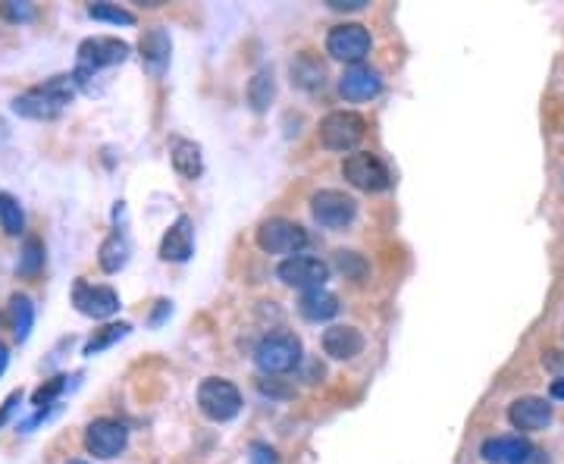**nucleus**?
Returning <instances> with one entry per match:
<instances>
[{
    "instance_id": "obj_1",
    "label": "nucleus",
    "mask_w": 564,
    "mask_h": 464,
    "mask_svg": "<svg viewBox=\"0 0 564 464\" xmlns=\"http://www.w3.org/2000/svg\"><path fill=\"white\" fill-rule=\"evenodd\" d=\"M76 88L79 85L73 82V76H54L44 85H35L29 91H22L19 98H13V113L26 116V120H38V123L57 120V116L73 104Z\"/></svg>"
},
{
    "instance_id": "obj_2",
    "label": "nucleus",
    "mask_w": 564,
    "mask_h": 464,
    "mask_svg": "<svg viewBox=\"0 0 564 464\" xmlns=\"http://www.w3.org/2000/svg\"><path fill=\"white\" fill-rule=\"evenodd\" d=\"M132 54V48L123 38H113V35H94L85 38L79 44V57H76V69H73V82L76 85H88L94 76L101 73V69L110 66H120L126 63Z\"/></svg>"
},
{
    "instance_id": "obj_3",
    "label": "nucleus",
    "mask_w": 564,
    "mask_h": 464,
    "mask_svg": "<svg viewBox=\"0 0 564 464\" xmlns=\"http://www.w3.org/2000/svg\"><path fill=\"white\" fill-rule=\"evenodd\" d=\"M301 358H304L301 339L295 333H289V330L267 333L261 342H257V348H254V364L267 377L292 374V370L301 364Z\"/></svg>"
},
{
    "instance_id": "obj_4",
    "label": "nucleus",
    "mask_w": 564,
    "mask_h": 464,
    "mask_svg": "<svg viewBox=\"0 0 564 464\" xmlns=\"http://www.w3.org/2000/svg\"><path fill=\"white\" fill-rule=\"evenodd\" d=\"M317 135H320V145L326 151L355 154V148L364 142V135H367V120L355 110H333L320 120Z\"/></svg>"
},
{
    "instance_id": "obj_5",
    "label": "nucleus",
    "mask_w": 564,
    "mask_h": 464,
    "mask_svg": "<svg viewBox=\"0 0 564 464\" xmlns=\"http://www.w3.org/2000/svg\"><path fill=\"white\" fill-rule=\"evenodd\" d=\"M257 248L264 254H286V258H295L304 248H308V229L295 220L286 217H270L257 226V236H254Z\"/></svg>"
},
{
    "instance_id": "obj_6",
    "label": "nucleus",
    "mask_w": 564,
    "mask_h": 464,
    "mask_svg": "<svg viewBox=\"0 0 564 464\" xmlns=\"http://www.w3.org/2000/svg\"><path fill=\"white\" fill-rule=\"evenodd\" d=\"M198 408L207 421L214 424H226L232 417H239L242 411V392L232 380L223 377H207L198 386Z\"/></svg>"
},
{
    "instance_id": "obj_7",
    "label": "nucleus",
    "mask_w": 564,
    "mask_h": 464,
    "mask_svg": "<svg viewBox=\"0 0 564 464\" xmlns=\"http://www.w3.org/2000/svg\"><path fill=\"white\" fill-rule=\"evenodd\" d=\"M342 179L351 185V189L376 195V192H386L392 185V173L383 164L380 157L370 154V151H355L342 160Z\"/></svg>"
},
{
    "instance_id": "obj_8",
    "label": "nucleus",
    "mask_w": 564,
    "mask_h": 464,
    "mask_svg": "<svg viewBox=\"0 0 564 464\" xmlns=\"http://www.w3.org/2000/svg\"><path fill=\"white\" fill-rule=\"evenodd\" d=\"M370 48H373V38L361 22H339V26H333L326 35V54L348 66H361Z\"/></svg>"
},
{
    "instance_id": "obj_9",
    "label": "nucleus",
    "mask_w": 564,
    "mask_h": 464,
    "mask_svg": "<svg viewBox=\"0 0 564 464\" xmlns=\"http://www.w3.org/2000/svg\"><path fill=\"white\" fill-rule=\"evenodd\" d=\"M311 214L323 229H345L358 217V201L339 189H320L311 195Z\"/></svg>"
},
{
    "instance_id": "obj_10",
    "label": "nucleus",
    "mask_w": 564,
    "mask_h": 464,
    "mask_svg": "<svg viewBox=\"0 0 564 464\" xmlns=\"http://www.w3.org/2000/svg\"><path fill=\"white\" fill-rule=\"evenodd\" d=\"M276 276L289 289L314 292V289H326L329 264L320 261V258H311V254H295V258H286V261L276 267Z\"/></svg>"
},
{
    "instance_id": "obj_11",
    "label": "nucleus",
    "mask_w": 564,
    "mask_h": 464,
    "mask_svg": "<svg viewBox=\"0 0 564 464\" xmlns=\"http://www.w3.org/2000/svg\"><path fill=\"white\" fill-rule=\"evenodd\" d=\"M129 446V427L123 421H116V417H98V421H91L85 430V449L94 458H116L123 455Z\"/></svg>"
},
{
    "instance_id": "obj_12",
    "label": "nucleus",
    "mask_w": 564,
    "mask_h": 464,
    "mask_svg": "<svg viewBox=\"0 0 564 464\" xmlns=\"http://www.w3.org/2000/svg\"><path fill=\"white\" fill-rule=\"evenodd\" d=\"M73 308L82 314V317H91V320H107L120 311V295L110 286H94L88 280H76L73 286Z\"/></svg>"
},
{
    "instance_id": "obj_13",
    "label": "nucleus",
    "mask_w": 564,
    "mask_h": 464,
    "mask_svg": "<svg viewBox=\"0 0 564 464\" xmlns=\"http://www.w3.org/2000/svg\"><path fill=\"white\" fill-rule=\"evenodd\" d=\"M383 91V76L376 73L373 66L361 63V66H348L345 73L339 76V95L345 101H373Z\"/></svg>"
},
{
    "instance_id": "obj_14",
    "label": "nucleus",
    "mask_w": 564,
    "mask_h": 464,
    "mask_svg": "<svg viewBox=\"0 0 564 464\" xmlns=\"http://www.w3.org/2000/svg\"><path fill=\"white\" fill-rule=\"evenodd\" d=\"M508 421L521 433H539L552 424V405L539 396H521L508 405Z\"/></svg>"
},
{
    "instance_id": "obj_15",
    "label": "nucleus",
    "mask_w": 564,
    "mask_h": 464,
    "mask_svg": "<svg viewBox=\"0 0 564 464\" xmlns=\"http://www.w3.org/2000/svg\"><path fill=\"white\" fill-rule=\"evenodd\" d=\"M480 455L489 464H527L533 458V443L527 436L514 433V436H492L480 446Z\"/></svg>"
},
{
    "instance_id": "obj_16",
    "label": "nucleus",
    "mask_w": 564,
    "mask_h": 464,
    "mask_svg": "<svg viewBox=\"0 0 564 464\" xmlns=\"http://www.w3.org/2000/svg\"><path fill=\"white\" fill-rule=\"evenodd\" d=\"M138 51H141V63L151 76H163L170 66V54H173V41H170V32L163 26H151L145 35L138 41Z\"/></svg>"
},
{
    "instance_id": "obj_17",
    "label": "nucleus",
    "mask_w": 564,
    "mask_h": 464,
    "mask_svg": "<svg viewBox=\"0 0 564 464\" xmlns=\"http://www.w3.org/2000/svg\"><path fill=\"white\" fill-rule=\"evenodd\" d=\"M192 254H195V226L188 217H176V223L160 239V258L170 264H185Z\"/></svg>"
},
{
    "instance_id": "obj_18",
    "label": "nucleus",
    "mask_w": 564,
    "mask_h": 464,
    "mask_svg": "<svg viewBox=\"0 0 564 464\" xmlns=\"http://www.w3.org/2000/svg\"><path fill=\"white\" fill-rule=\"evenodd\" d=\"M364 333L358 327H342V323H336V327L323 330V352L329 358L336 361H351L358 358L364 352Z\"/></svg>"
},
{
    "instance_id": "obj_19",
    "label": "nucleus",
    "mask_w": 564,
    "mask_h": 464,
    "mask_svg": "<svg viewBox=\"0 0 564 464\" xmlns=\"http://www.w3.org/2000/svg\"><path fill=\"white\" fill-rule=\"evenodd\" d=\"M170 160H173V170L182 179H188V182H195L204 173L201 145L192 142V138H173V142H170Z\"/></svg>"
},
{
    "instance_id": "obj_20",
    "label": "nucleus",
    "mask_w": 564,
    "mask_h": 464,
    "mask_svg": "<svg viewBox=\"0 0 564 464\" xmlns=\"http://www.w3.org/2000/svg\"><path fill=\"white\" fill-rule=\"evenodd\" d=\"M339 295L329 292V289H314V292H301L298 298V314L311 323H323V320H333L339 314Z\"/></svg>"
},
{
    "instance_id": "obj_21",
    "label": "nucleus",
    "mask_w": 564,
    "mask_h": 464,
    "mask_svg": "<svg viewBox=\"0 0 564 464\" xmlns=\"http://www.w3.org/2000/svg\"><path fill=\"white\" fill-rule=\"evenodd\" d=\"M292 85L304 88V91H320L326 85V66L317 54L304 51L292 60Z\"/></svg>"
},
{
    "instance_id": "obj_22",
    "label": "nucleus",
    "mask_w": 564,
    "mask_h": 464,
    "mask_svg": "<svg viewBox=\"0 0 564 464\" xmlns=\"http://www.w3.org/2000/svg\"><path fill=\"white\" fill-rule=\"evenodd\" d=\"M129 254H132V245L126 239V232L113 229L98 248V264H101L104 273H120L129 264Z\"/></svg>"
},
{
    "instance_id": "obj_23",
    "label": "nucleus",
    "mask_w": 564,
    "mask_h": 464,
    "mask_svg": "<svg viewBox=\"0 0 564 464\" xmlns=\"http://www.w3.org/2000/svg\"><path fill=\"white\" fill-rule=\"evenodd\" d=\"M276 98V76H273V69H257V73L251 76L248 82V104L254 113H264Z\"/></svg>"
},
{
    "instance_id": "obj_24",
    "label": "nucleus",
    "mask_w": 564,
    "mask_h": 464,
    "mask_svg": "<svg viewBox=\"0 0 564 464\" xmlns=\"http://www.w3.org/2000/svg\"><path fill=\"white\" fill-rule=\"evenodd\" d=\"M10 327L16 342H26L35 327V305L29 295H13L10 298Z\"/></svg>"
},
{
    "instance_id": "obj_25",
    "label": "nucleus",
    "mask_w": 564,
    "mask_h": 464,
    "mask_svg": "<svg viewBox=\"0 0 564 464\" xmlns=\"http://www.w3.org/2000/svg\"><path fill=\"white\" fill-rule=\"evenodd\" d=\"M129 323H104L101 330H94L91 333V339L85 342V348H82V355H88V358H94V355H101L104 348H110L113 342H120L123 336H129Z\"/></svg>"
},
{
    "instance_id": "obj_26",
    "label": "nucleus",
    "mask_w": 564,
    "mask_h": 464,
    "mask_svg": "<svg viewBox=\"0 0 564 464\" xmlns=\"http://www.w3.org/2000/svg\"><path fill=\"white\" fill-rule=\"evenodd\" d=\"M19 276H26V280H32V276H38L44 270V242L41 239H26V245H22L19 251V264H16Z\"/></svg>"
},
{
    "instance_id": "obj_27",
    "label": "nucleus",
    "mask_w": 564,
    "mask_h": 464,
    "mask_svg": "<svg viewBox=\"0 0 564 464\" xmlns=\"http://www.w3.org/2000/svg\"><path fill=\"white\" fill-rule=\"evenodd\" d=\"M0 226H4L7 236H19L26 229V214H22L19 201L10 192H0Z\"/></svg>"
},
{
    "instance_id": "obj_28",
    "label": "nucleus",
    "mask_w": 564,
    "mask_h": 464,
    "mask_svg": "<svg viewBox=\"0 0 564 464\" xmlns=\"http://www.w3.org/2000/svg\"><path fill=\"white\" fill-rule=\"evenodd\" d=\"M88 16L98 22H113V26H135V13L123 10V7H113V4H91Z\"/></svg>"
},
{
    "instance_id": "obj_29",
    "label": "nucleus",
    "mask_w": 564,
    "mask_h": 464,
    "mask_svg": "<svg viewBox=\"0 0 564 464\" xmlns=\"http://www.w3.org/2000/svg\"><path fill=\"white\" fill-rule=\"evenodd\" d=\"M336 270L345 276V280H361V276L367 273V261L361 258L358 251H336Z\"/></svg>"
},
{
    "instance_id": "obj_30",
    "label": "nucleus",
    "mask_w": 564,
    "mask_h": 464,
    "mask_svg": "<svg viewBox=\"0 0 564 464\" xmlns=\"http://www.w3.org/2000/svg\"><path fill=\"white\" fill-rule=\"evenodd\" d=\"M66 380L69 377H54V380H47L38 392H35V399H32V405L38 408V411H51V405H54V399L60 396V392L66 389Z\"/></svg>"
},
{
    "instance_id": "obj_31",
    "label": "nucleus",
    "mask_w": 564,
    "mask_h": 464,
    "mask_svg": "<svg viewBox=\"0 0 564 464\" xmlns=\"http://www.w3.org/2000/svg\"><path fill=\"white\" fill-rule=\"evenodd\" d=\"M0 16L10 19V22H29L35 13H32L29 4H13V0H10V4H0Z\"/></svg>"
},
{
    "instance_id": "obj_32",
    "label": "nucleus",
    "mask_w": 564,
    "mask_h": 464,
    "mask_svg": "<svg viewBox=\"0 0 564 464\" xmlns=\"http://www.w3.org/2000/svg\"><path fill=\"white\" fill-rule=\"evenodd\" d=\"M22 399H26V392H22V389L10 392V396H7V402H4V405H0V427H4V424L10 421V417L16 414V408L22 405Z\"/></svg>"
},
{
    "instance_id": "obj_33",
    "label": "nucleus",
    "mask_w": 564,
    "mask_h": 464,
    "mask_svg": "<svg viewBox=\"0 0 564 464\" xmlns=\"http://www.w3.org/2000/svg\"><path fill=\"white\" fill-rule=\"evenodd\" d=\"M251 464H276V449L267 443H254L251 446Z\"/></svg>"
},
{
    "instance_id": "obj_34",
    "label": "nucleus",
    "mask_w": 564,
    "mask_h": 464,
    "mask_svg": "<svg viewBox=\"0 0 564 464\" xmlns=\"http://www.w3.org/2000/svg\"><path fill=\"white\" fill-rule=\"evenodd\" d=\"M326 7H329V10H345V13H351V10H364L367 0H326Z\"/></svg>"
},
{
    "instance_id": "obj_35",
    "label": "nucleus",
    "mask_w": 564,
    "mask_h": 464,
    "mask_svg": "<svg viewBox=\"0 0 564 464\" xmlns=\"http://www.w3.org/2000/svg\"><path fill=\"white\" fill-rule=\"evenodd\" d=\"M7 364H10V348H7L4 342H0V377L7 374Z\"/></svg>"
},
{
    "instance_id": "obj_36",
    "label": "nucleus",
    "mask_w": 564,
    "mask_h": 464,
    "mask_svg": "<svg viewBox=\"0 0 564 464\" xmlns=\"http://www.w3.org/2000/svg\"><path fill=\"white\" fill-rule=\"evenodd\" d=\"M552 399H558V402H564V377H558V380H552Z\"/></svg>"
},
{
    "instance_id": "obj_37",
    "label": "nucleus",
    "mask_w": 564,
    "mask_h": 464,
    "mask_svg": "<svg viewBox=\"0 0 564 464\" xmlns=\"http://www.w3.org/2000/svg\"><path fill=\"white\" fill-rule=\"evenodd\" d=\"M66 464H88V461H66Z\"/></svg>"
}]
</instances>
